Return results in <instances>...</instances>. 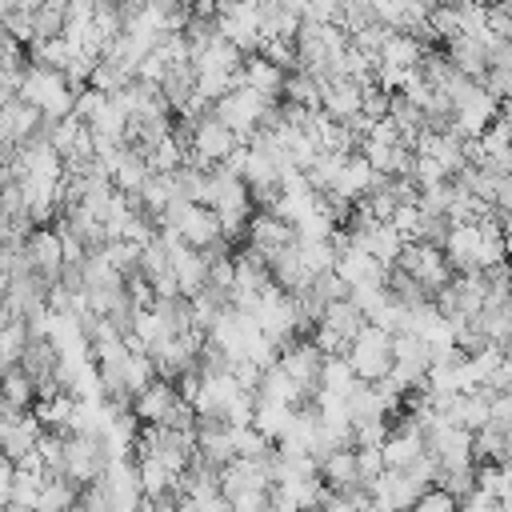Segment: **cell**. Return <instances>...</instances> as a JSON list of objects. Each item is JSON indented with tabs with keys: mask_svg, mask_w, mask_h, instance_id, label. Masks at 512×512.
<instances>
[{
	"mask_svg": "<svg viewBox=\"0 0 512 512\" xmlns=\"http://www.w3.org/2000/svg\"><path fill=\"white\" fill-rule=\"evenodd\" d=\"M352 244H356V248H364V252H372L380 264H388V268H392V264L400 260V252H404V244H408V240H404V232H400L392 220H376V224H368L364 232H356V236H352Z\"/></svg>",
	"mask_w": 512,
	"mask_h": 512,
	"instance_id": "cell-16",
	"label": "cell"
},
{
	"mask_svg": "<svg viewBox=\"0 0 512 512\" xmlns=\"http://www.w3.org/2000/svg\"><path fill=\"white\" fill-rule=\"evenodd\" d=\"M452 108H456V128L472 140L484 136L500 120V96L484 80H464L452 96Z\"/></svg>",
	"mask_w": 512,
	"mask_h": 512,
	"instance_id": "cell-5",
	"label": "cell"
},
{
	"mask_svg": "<svg viewBox=\"0 0 512 512\" xmlns=\"http://www.w3.org/2000/svg\"><path fill=\"white\" fill-rule=\"evenodd\" d=\"M44 472H28V468H16V480H12V492L4 504H36L40 492H44Z\"/></svg>",
	"mask_w": 512,
	"mask_h": 512,
	"instance_id": "cell-31",
	"label": "cell"
},
{
	"mask_svg": "<svg viewBox=\"0 0 512 512\" xmlns=\"http://www.w3.org/2000/svg\"><path fill=\"white\" fill-rule=\"evenodd\" d=\"M244 60H248V56H244L232 40H224V36H212V40L200 44L196 56H192L196 72H216V76H240Z\"/></svg>",
	"mask_w": 512,
	"mask_h": 512,
	"instance_id": "cell-17",
	"label": "cell"
},
{
	"mask_svg": "<svg viewBox=\"0 0 512 512\" xmlns=\"http://www.w3.org/2000/svg\"><path fill=\"white\" fill-rule=\"evenodd\" d=\"M212 112L248 144L256 132H264L268 124H276L280 100H272V96H264V92H256V88H248V84H236L224 100H216Z\"/></svg>",
	"mask_w": 512,
	"mask_h": 512,
	"instance_id": "cell-1",
	"label": "cell"
},
{
	"mask_svg": "<svg viewBox=\"0 0 512 512\" xmlns=\"http://www.w3.org/2000/svg\"><path fill=\"white\" fill-rule=\"evenodd\" d=\"M416 4H424V8L432 12V8H440V4H456V0H416Z\"/></svg>",
	"mask_w": 512,
	"mask_h": 512,
	"instance_id": "cell-40",
	"label": "cell"
},
{
	"mask_svg": "<svg viewBox=\"0 0 512 512\" xmlns=\"http://www.w3.org/2000/svg\"><path fill=\"white\" fill-rule=\"evenodd\" d=\"M268 264H272V276H276V284H280L284 292H300V288L312 280V272H308V264H304V256H300V240L288 244V248H280V252H272Z\"/></svg>",
	"mask_w": 512,
	"mask_h": 512,
	"instance_id": "cell-21",
	"label": "cell"
},
{
	"mask_svg": "<svg viewBox=\"0 0 512 512\" xmlns=\"http://www.w3.org/2000/svg\"><path fill=\"white\" fill-rule=\"evenodd\" d=\"M492 212H496L500 220H508V216H512V172H504V176L496 180V200H492Z\"/></svg>",
	"mask_w": 512,
	"mask_h": 512,
	"instance_id": "cell-35",
	"label": "cell"
},
{
	"mask_svg": "<svg viewBox=\"0 0 512 512\" xmlns=\"http://www.w3.org/2000/svg\"><path fill=\"white\" fill-rule=\"evenodd\" d=\"M284 80H288V68H280V64H276V60H268L264 52L248 56V60H244V68H240V84H248V88H256V92H264V96H272V100H280V96H284Z\"/></svg>",
	"mask_w": 512,
	"mask_h": 512,
	"instance_id": "cell-19",
	"label": "cell"
},
{
	"mask_svg": "<svg viewBox=\"0 0 512 512\" xmlns=\"http://www.w3.org/2000/svg\"><path fill=\"white\" fill-rule=\"evenodd\" d=\"M320 476H324V484H328L332 492H340V496H352L356 488H368V484L360 480L356 448H336V452H328V456L320 460Z\"/></svg>",
	"mask_w": 512,
	"mask_h": 512,
	"instance_id": "cell-18",
	"label": "cell"
},
{
	"mask_svg": "<svg viewBox=\"0 0 512 512\" xmlns=\"http://www.w3.org/2000/svg\"><path fill=\"white\" fill-rule=\"evenodd\" d=\"M392 512H412V508H392Z\"/></svg>",
	"mask_w": 512,
	"mask_h": 512,
	"instance_id": "cell-43",
	"label": "cell"
},
{
	"mask_svg": "<svg viewBox=\"0 0 512 512\" xmlns=\"http://www.w3.org/2000/svg\"><path fill=\"white\" fill-rule=\"evenodd\" d=\"M252 424H256L264 436H272V440L280 444V440H288V432H292V424H296V408H292V404H280V400H260Z\"/></svg>",
	"mask_w": 512,
	"mask_h": 512,
	"instance_id": "cell-24",
	"label": "cell"
},
{
	"mask_svg": "<svg viewBox=\"0 0 512 512\" xmlns=\"http://www.w3.org/2000/svg\"><path fill=\"white\" fill-rule=\"evenodd\" d=\"M176 504H180L176 496H144L136 512H176Z\"/></svg>",
	"mask_w": 512,
	"mask_h": 512,
	"instance_id": "cell-36",
	"label": "cell"
},
{
	"mask_svg": "<svg viewBox=\"0 0 512 512\" xmlns=\"http://www.w3.org/2000/svg\"><path fill=\"white\" fill-rule=\"evenodd\" d=\"M320 92H324V80L308 68H292L288 80H284V96L288 104H304V108H320Z\"/></svg>",
	"mask_w": 512,
	"mask_h": 512,
	"instance_id": "cell-26",
	"label": "cell"
},
{
	"mask_svg": "<svg viewBox=\"0 0 512 512\" xmlns=\"http://www.w3.org/2000/svg\"><path fill=\"white\" fill-rule=\"evenodd\" d=\"M360 388V376L352 372V364H348V356H328V364H324V380H320V392H332V396H352Z\"/></svg>",
	"mask_w": 512,
	"mask_h": 512,
	"instance_id": "cell-28",
	"label": "cell"
},
{
	"mask_svg": "<svg viewBox=\"0 0 512 512\" xmlns=\"http://www.w3.org/2000/svg\"><path fill=\"white\" fill-rule=\"evenodd\" d=\"M356 464H360V480L372 484L376 476H384L388 460H384V444H360L356 448Z\"/></svg>",
	"mask_w": 512,
	"mask_h": 512,
	"instance_id": "cell-33",
	"label": "cell"
},
{
	"mask_svg": "<svg viewBox=\"0 0 512 512\" xmlns=\"http://www.w3.org/2000/svg\"><path fill=\"white\" fill-rule=\"evenodd\" d=\"M396 268L412 272V276H416L432 296H436L440 288H448V284H452V276H456V268H452L448 252H444L440 244H424V240H408V244H404V252H400V260H396Z\"/></svg>",
	"mask_w": 512,
	"mask_h": 512,
	"instance_id": "cell-7",
	"label": "cell"
},
{
	"mask_svg": "<svg viewBox=\"0 0 512 512\" xmlns=\"http://www.w3.org/2000/svg\"><path fill=\"white\" fill-rule=\"evenodd\" d=\"M364 328H368V312H364L352 296H344V300H332V304L324 308L320 324L312 328V340H316L328 356H344L348 344H352Z\"/></svg>",
	"mask_w": 512,
	"mask_h": 512,
	"instance_id": "cell-4",
	"label": "cell"
},
{
	"mask_svg": "<svg viewBox=\"0 0 512 512\" xmlns=\"http://www.w3.org/2000/svg\"><path fill=\"white\" fill-rule=\"evenodd\" d=\"M476 464H508L512 460V424L488 420L480 432H472Z\"/></svg>",
	"mask_w": 512,
	"mask_h": 512,
	"instance_id": "cell-20",
	"label": "cell"
},
{
	"mask_svg": "<svg viewBox=\"0 0 512 512\" xmlns=\"http://www.w3.org/2000/svg\"><path fill=\"white\" fill-rule=\"evenodd\" d=\"M428 452L440 460V468H472L476 452H472V432L448 420H436L428 428Z\"/></svg>",
	"mask_w": 512,
	"mask_h": 512,
	"instance_id": "cell-10",
	"label": "cell"
},
{
	"mask_svg": "<svg viewBox=\"0 0 512 512\" xmlns=\"http://www.w3.org/2000/svg\"><path fill=\"white\" fill-rule=\"evenodd\" d=\"M428 24H432L436 40H456V36H464V32H468V12H464V0L432 8V12H428Z\"/></svg>",
	"mask_w": 512,
	"mask_h": 512,
	"instance_id": "cell-27",
	"label": "cell"
},
{
	"mask_svg": "<svg viewBox=\"0 0 512 512\" xmlns=\"http://www.w3.org/2000/svg\"><path fill=\"white\" fill-rule=\"evenodd\" d=\"M372 180H376V168H372V164H368L360 152H352V156L344 160V168L336 172L332 192H340V196H348V200L356 204V200H364V196H368Z\"/></svg>",
	"mask_w": 512,
	"mask_h": 512,
	"instance_id": "cell-22",
	"label": "cell"
},
{
	"mask_svg": "<svg viewBox=\"0 0 512 512\" xmlns=\"http://www.w3.org/2000/svg\"><path fill=\"white\" fill-rule=\"evenodd\" d=\"M76 504H80V484L72 476H48L36 500L40 512H76Z\"/></svg>",
	"mask_w": 512,
	"mask_h": 512,
	"instance_id": "cell-25",
	"label": "cell"
},
{
	"mask_svg": "<svg viewBox=\"0 0 512 512\" xmlns=\"http://www.w3.org/2000/svg\"><path fill=\"white\" fill-rule=\"evenodd\" d=\"M500 116L512 124V96H508V100H500Z\"/></svg>",
	"mask_w": 512,
	"mask_h": 512,
	"instance_id": "cell-39",
	"label": "cell"
},
{
	"mask_svg": "<svg viewBox=\"0 0 512 512\" xmlns=\"http://www.w3.org/2000/svg\"><path fill=\"white\" fill-rule=\"evenodd\" d=\"M24 252H28V268H36L40 276H48V280H60V272H64V240H60V232H56V224H40V228H32L28 236H24Z\"/></svg>",
	"mask_w": 512,
	"mask_h": 512,
	"instance_id": "cell-13",
	"label": "cell"
},
{
	"mask_svg": "<svg viewBox=\"0 0 512 512\" xmlns=\"http://www.w3.org/2000/svg\"><path fill=\"white\" fill-rule=\"evenodd\" d=\"M176 512H200V504H196L192 496H180V504H176Z\"/></svg>",
	"mask_w": 512,
	"mask_h": 512,
	"instance_id": "cell-37",
	"label": "cell"
},
{
	"mask_svg": "<svg viewBox=\"0 0 512 512\" xmlns=\"http://www.w3.org/2000/svg\"><path fill=\"white\" fill-rule=\"evenodd\" d=\"M324 364H328V352L312 340V336H300L292 340L288 348H280V368L316 400L320 396V380H324Z\"/></svg>",
	"mask_w": 512,
	"mask_h": 512,
	"instance_id": "cell-9",
	"label": "cell"
},
{
	"mask_svg": "<svg viewBox=\"0 0 512 512\" xmlns=\"http://www.w3.org/2000/svg\"><path fill=\"white\" fill-rule=\"evenodd\" d=\"M240 144H244V140H240L216 112H208V116L196 120V140H192V160H188V164H204V168L228 164Z\"/></svg>",
	"mask_w": 512,
	"mask_h": 512,
	"instance_id": "cell-8",
	"label": "cell"
},
{
	"mask_svg": "<svg viewBox=\"0 0 512 512\" xmlns=\"http://www.w3.org/2000/svg\"><path fill=\"white\" fill-rule=\"evenodd\" d=\"M504 472H508V476H512V460H508V464H504Z\"/></svg>",
	"mask_w": 512,
	"mask_h": 512,
	"instance_id": "cell-42",
	"label": "cell"
},
{
	"mask_svg": "<svg viewBox=\"0 0 512 512\" xmlns=\"http://www.w3.org/2000/svg\"><path fill=\"white\" fill-rule=\"evenodd\" d=\"M28 344H32V328H28V320H12V324H4V336H0L4 368L20 364V360H24V352H28Z\"/></svg>",
	"mask_w": 512,
	"mask_h": 512,
	"instance_id": "cell-30",
	"label": "cell"
},
{
	"mask_svg": "<svg viewBox=\"0 0 512 512\" xmlns=\"http://www.w3.org/2000/svg\"><path fill=\"white\" fill-rule=\"evenodd\" d=\"M44 124H48V116H44L36 104H28L24 96L4 100V112H0V136H4V148H20V144H28L32 136L44 132Z\"/></svg>",
	"mask_w": 512,
	"mask_h": 512,
	"instance_id": "cell-12",
	"label": "cell"
},
{
	"mask_svg": "<svg viewBox=\"0 0 512 512\" xmlns=\"http://www.w3.org/2000/svg\"><path fill=\"white\" fill-rule=\"evenodd\" d=\"M36 400H40V388H36L32 372H28L24 364L4 368V408L28 412V408H36Z\"/></svg>",
	"mask_w": 512,
	"mask_h": 512,
	"instance_id": "cell-23",
	"label": "cell"
},
{
	"mask_svg": "<svg viewBox=\"0 0 512 512\" xmlns=\"http://www.w3.org/2000/svg\"><path fill=\"white\" fill-rule=\"evenodd\" d=\"M320 108L332 120H352L356 112H364V84L352 80V76H324Z\"/></svg>",
	"mask_w": 512,
	"mask_h": 512,
	"instance_id": "cell-15",
	"label": "cell"
},
{
	"mask_svg": "<svg viewBox=\"0 0 512 512\" xmlns=\"http://www.w3.org/2000/svg\"><path fill=\"white\" fill-rule=\"evenodd\" d=\"M496 8H500V12L508 16V20H512V0H496Z\"/></svg>",
	"mask_w": 512,
	"mask_h": 512,
	"instance_id": "cell-41",
	"label": "cell"
},
{
	"mask_svg": "<svg viewBox=\"0 0 512 512\" xmlns=\"http://www.w3.org/2000/svg\"><path fill=\"white\" fill-rule=\"evenodd\" d=\"M180 404H184L180 384L168 380V376H156V380H152L144 392H136V400H132V408H136V416H140L144 424H168Z\"/></svg>",
	"mask_w": 512,
	"mask_h": 512,
	"instance_id": "cell-14",
	"label": "cell"
},
{
	"mask_svg": "<svg viewBox=\"0 0 512 512\" xmlns=\"http://www.w3.org/2000/svg\"><path fill=\"white\" fill-rule=\"evenodd\" d=\"M296 240H300V228H296L292 220H284L280 212H268V208H256V212H252V220H248V240H244V244H252L256 252L272 256V252H280V248H288V244H296Z\"/></svg>",
	"mask_w": 512,
	"mask_h": 512,
	"instance_id": "cell-11",
	"label": "cell"
},
{
	"mask_svg": "<svg viewBox=\"0 0 512 512\" xmlns=\"http://www.w3.org/2000/svg\"><path fill=\"white\" fill-rule=\"evenodd\" d=\"M20 96L28 104H36L48 120H64V116L76 112V88H72V80L64 72H56V68H44V64H32L28 68V76L20 84Z\"/></svg>",
	"mask_w": 512,
	"mask_h": 512,
	"instance_id": "cell-2",
	"label": "cell"
},
{
	"mask_svg": "<svg viewBox=\"0 0 512 512\" xmlns=\"http://www.w3.org/2000/svg\"><path fill=\"white\" fill-rule=\"evenodd\" d=\"M220 36L232 40L244 56H256V48H264V8L260 0H220Z\"/></svg>",
	"mask_w": 512,
	"mask_h": 512,
	"instance_id": "cell-6",
	"label": "cell"
},
{
	"mask_svg": "<svg viewBox=\"0 0 512 512\" xmlns=\"http://www.w3.org/2000/svg\"><path fill=\"white\" fill-rule=\"evenodd\" d=\"M100 252H104V260H108L120 276H136V272H140V252H144V244L120 236V240H108Z\"/></svg>",
	"mask_w": 512,
	"mask_h": 512,
	"instance_id": "cell-29",
	"label": "cell"
},
{
	"mask_svg": "<svg viewBox=\"0 0 512 512\" xmlns=\"http://www.w3.org/2000/svg\"><path fill=\"white\" fill-rule=\"evenodd\" d=\"M436 484H440L444 492H452V496L464 504V500L476 492V464H472V468H440Z\"/></svg>",
	"mask_w": 512,
	"mask_h": 512,
	"instance_id": "cell-32",
	"label": "cell"
},
{
	"mask_svg": "<svg viewBox=\"0 0 512 512\" xmlns=\"http://www.w3.org/2000/svg\"><path fill=\"white\" fill-rule=\"evenodd\" d=\"M344 356H348L352 372H356L364 384H376V380L392 376V368H396V336L384 332L380 324H368V328L348 344Z\"/></svg>",
	"mask_w": 512,
	"mask_h": 512,
	"instance_id": "cell-3",
	"label": "cell"
},
{
	"mask_svg": "<svg viewBox=\"0 0 512 512\" xmlns=\"http://www.w3.org/2000/svg\"><path fill=\"white\" fill-rule=\"evenodd\" d=\"M4 512H40L36 504H4Z\"/></svg>",
	"mask_w": 512,
	"mask_h": 512,
	"instance_id": "cell-38",
	"label": "cell"
},
{
	"mask_svg": "<svg viewBox=\"0 0 512 512\" xmlns=\"http://www.w3.org/2000/svg\"><path fill=\"white\" fill-rule=\"evenodd\" d=\"M412 512H460V500L436 484V488H428V492L412 504Z\"/></svg>",
	"mask_w": 512,
	"mask_h": 512,
	"instance_id": "cell-34",
	"label": "cell"
}]
</instances>
